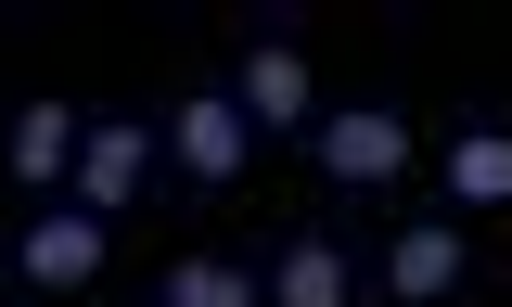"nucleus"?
Masks as SVG:
<instances>
[{
  "label": "nucleus",
  "mask_w": 512,
  "mask_h": 307,
  "mask_svg": "<svg viewBox=\"0 0 512 307\" xmlns=\"http://www.w3.org/2000/svg\"><path fill=\"white\" fill-rule=\"evenodd\" d=\"M436 205H461V218L512 205V103H474V116L436 141Z\"/></svg>",
  "instance_id": "obj_8"
},
{
  "label": "nucleus",
  "mask_w": 512,
  "mask_h": 307,
  "mask_svg": "<svg viewBox=\"0 0 512 307\" xmlns=\"http://www.w3.org/2000/svg\"><path fill=\"white\" fill-rule=\"evenodd\" d=\"M231 103L256 116V141H269V128H308V116H320V64H308V39H295V26H256L244 52H231Z\"/></svg>",
  "instance_id": "obj_6"
},
{
  "label": "nucleus",
  "mask_w": 512,
  "mask_h": 307,
  "mask_svg": "<svg viewBox=\"0 0 512 307\" xmlns=\"http://www.w3.org/2000/svg\"><path fill=\"white\" fill-rule=\"evenodd\" d=\"M256 282H269V307H359V244L333 218H295V231H269Z\"/></svg>",
  "instance_id": "obj_7"
},
{
  "label": "nucleus",
  "mask_w": 512,
  "mask_h": 307,
  "mask_svg": "<svg viewBox=\"0 0 512 307\" xmlns=\"http://www.w3.org/2000/svg\"><path fill=\"white\" fill-rule=\"evenodd\" d=\"M154 154H167V141H154V116L90 103V116H77V167H64V192H77V205H103V218H128V205H141V180H154Z\"/></svg>",
  "instance_id": "obj_4"
},
{
  "label": "nucleus",
  "mask_w": 512,
  "mask_h": 307,
  "mask_svg": "<svg viewBox=\"0 0 512 307\" xmlns=\"http://www.w3.org/2000/svg\"><path fill=\"white\" fill-rule=\"evenodd\" d=\"M0 307H64V295H26V282H13V295H0Z\"/></svg>",
  "instance_id": "obj_11"
},
{
  "label": "nucleus",
  "mask_w": 512,
  "mask_h": 307,
  "mask_svg": "<svg viewBox=\"0 0 512 307\" xmlns=\"http://www.w3.org/2000/svg\"><path fill=\"white\" fill-rule=\"evenodd\" d=\"M154 307H269V282H256V256H231V244H180L154 269Z\"/></svg>",
  "instance_id": "obj_10"
},
{
  "label": "nucleus",
  "mask_w": 512,
  "mask_h": 307,
  "mask_svg": "<svg viewBox=\"0 0 512 307\" xmlns=\"http://www.w3.org/2000/svg\"><path fill=\"white\" fill-rule=\"evenodd\" d=\"M103 269H116V218H103V205L39 192V205L13 218V282H26V295H90Z\"/></svg>",
  "instance_id": "obj_1"
},
{
  "label": "nucleus",
  "mask_w": 512,
  "mask_h": 307,
  "mask_svg": "<svg viewBox=\"0 0 512 307\" xmlns=\"http://www.w3.org/2000/svg\"><path fill=\"white\" fill-rule=\"evenodd\" d=\"M77 116H90V103H52V90L0 116V167H13V192H26V205H39V192H64V167H77Z\"/></svg>",
  "instance_id": "obj_9"
},
{
  "label": "nucleus",
  "mask_w": 512,
  "mask_h": 307,
  "mask_svg": "<svg viewBox=\"0 0 512 307\" xmlns=\"http://www.w3.org/2000/svg\"><path fill=\"white\" fill-rule=\"evenodd\" d=\"M410 141H423L410 103H397V90H359V103H320L308 116V167L333 192H384L397 167H410Z\"/></svg>",
  "instance_id": "obj_2"
},
{
  "label": "nucleus",
  "mask_w": 512,
  "mask_h": 307,
  "mask_svg": "<svg viewBox=\"0 0 512 307\" xmlns=\"http://www.w3.org/2000/svg\"><path fill=\"white\" fill-rule=\"evenodd\" d=\"M154 141H167V167H180L192 192H231V180L256 167V116L231 103V77H192L180 103L154 116Z\"/></svg>",
  "instance_id": "obj_3"
},
{
  "label": "nucleus",
  "mask_w": 512,
  "mask_h": 307,
  "mask_svg": "<svg viewBox=\"0 0 512 307\" xmlns=\"http://www.w3.org/2000/svg\"><path fill=\"white\" fill-rule=\"evenodd\" d=\"M461 269H474V231H461V205H423V218H397V231H384L372 295H384V307H436Z\"/></svg>",
  "instance_id": "obj_5"
}]
</instances>
